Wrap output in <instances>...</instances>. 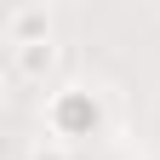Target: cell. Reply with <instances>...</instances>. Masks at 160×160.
<instances>
[{"label":"cell","mask_w":160,"mask_h":160,"mask_svg":"<svg viewBox=\"0 0 160 160\" xmlns=\"http://www.w3.org/2000/svg\"><path fill=\"white\" fill-rule=\"evenodd\" d=\"M12 69L23 74V80H46V74L57 69V46H52V40H40V46H17V52H12Z\"/></svg>","instance_id":"3957f363"},{"label":"cell","mask_w":160,"mask_h":160,"mask_svg":"<svg viewBox=\"0 0 160 160\" xmlns=\"http://www.w3.org/2000/svg\"><path fill=\"white\" fill-rule=\"evenodd\" d=\"M40 40H52V12L46 6H17L6 12V46H40Z\"/></svg>","instance_id":"7a4b0ae2"},{"label":"cell","mask_w":160,"mask_h":160,"mask_svg":"<svg viewBox=\"0 0 160 160\" xmlns=\"http://www.w3.org/2000/svg\"><path fill=\"white\" fill-rule=\"evenodd\" d=\"M46 126L57 137H92L97 126H103V103H97L92 86H63L46 103Z\"/></svg>","instance_id":"6da1fadb"}]
</instances>
